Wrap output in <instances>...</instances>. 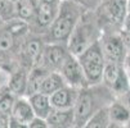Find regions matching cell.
I'll list each match as a JSON object with an SVG mask.
<instances>
[{
  "label": "cell",
  "mask_w": 130,
  "mask_h": 128,
  "mask_svg": "<svg viewBox=\"0 0 130 128\" xmlns=\"http://www.w3.org/2000/svg\"><path fill=\"white\" fill-rule=\"evenodd\" d=\"M28 101H30V105L34 110L35 117H39L43 119H45L48 117V114L53 109L50 105L49 95H45L43 92H35V94L30 95Z\"/></svg>",
  "instance_id": "5bb4252c"
},
{
  "label": "cell",
  "mask_w": 130,
  "mask_h": 128,
  "mask_svg": "<svg viewBox=\"0 0 130 128\" xmlns=\"http://www.w3.org/2000/svg\"><path fill=\"white\" fill-rule=\"evenodd\" d=\"M126 9L127 12H130V0H126Z\"/></svg>",
  "instance_id": "1f68e13d"
},
{
  "label": "cell",
  "mask_w": 130,
  "mask_h": 128,
  "mask_svg": "<svg viewBox=\"0 0 130 128\" xmlns=\"http://www.w3.org/2000/svg\"><path fill=\"white\" fill-rule=\"evenodd\" d=\"M124 69L127 74V78H129V82H130V55H126L125 57V60H124Z\"/></svg>",
  "instance_id": "83f0119b"
},
{
  "label": "cell",
  "mask_w": 130,
  "mask_h": 128,
  "mask_svg": "<svg viewBox=\"0 0 130 128\" xmlns=\"http://www.w3.org/2000/svg\"><path fill=\"white\" fill-rule=\"evenodd\" d=\"M34 117L35 114L28 100L22 97H18L14 100L9 115V123H15V124H10V127H28V123L32 120Z\"/></svg>",
  "instance_id": "ba28073f"
},
{
  "label": "cell",
  "mask_w": 130,
  "mask_h": 128,
  "mask_svg": "<svg viewBox=\"0 0 130 128\" xmlns=\"http://www.w3.org/2000/svg\"><path fill=\"white\" fill-rule=\"evenodd\" d=\"M73 2L85 8H95L101 3V0H73Z\"/></svg>",
  "instance_id": "484cf974"
},
{
  "label": "cell",
  "mask_w": 130,
  "mask_h": 128,
  "mask_svg": "<svg viewBox=\"0 0 130 128\" xmlns=\"http://www.w3.org/2000/svg\"><path fill=\"white\" fill-rule=\"evenodd\" d=\"M109 123H111V120H109V114H108V108L102 106L97 112L93 113V115L86 122L85 127H89V128H91V127L93 128H106V127L109 125Z\"/></svg>",
  "instance_id": "d6986e66"
},
{
  "label": "cell",
  "mask_w": 130,
  "mask_h": 128,
  "mask_svg": "<svg viewBox=\"0 0 130 128\" xmlns=\"http://www.w3.org/2000/svg\"><path fill=\"white\" fill-rule=\"evenodd\" d=\"M122 30H125V31H130V12H127L126 15H125V18H124Z\"/></svg>",
  "instance_id": "f1b7e54d"
},
{
  "label": "cell",
  "mask_w": 130,
  "mask_h": 128,
  "mask_svg": "<svg viewBox=\"0 0 130 128\" xmlns=\"http://www.w3.org/2000/svg\"><path fill=\"white\" fill-rule=\"evenodd\" d=\"M48 73H49V70L43 65L36 67L30 72V76H27V87H26V95L27 96H30L35 92H39L40 85Z\"/></svg>",
  "instance_id": "2e32d148"
},
{
  "label": "cell",
  "mask_w": 130,
  "mask_h": 128,
  "mask_svg": "<svg viewBox=\"0 0 130 128\" xmlns=\"http://www.w3.org/2000/svg\"><path fill=\"white\" fill-rule=\"evenodd\" d=\"M111 123H126L130 120V110L120 103H113L108 108Z\"/></svg>",
  "instance_id": "ffe728a7"
},
{
  "label": "cell",
  "mask_w": 130,
  "mask_h": 128,
  "mask_svg": "<svg viewBox=\"0 0 130 128\" xmlns=\"http://www.w3.org/2000/svg\"><path fill=\"white\" fill-rule=\"evenodd\" d=\"M27 87V73L25 70H18L9 77L8 90L14 96H22L26 94Z\"/></svg>",
  "instance_id": "e0dca14e"
},
{
  "label": "cell",
  "mask_w": 130,
  "mask_h": 128,
  "mask_svg": "<svg viewBox=\"0 0 130 128\" xmlns=\"http://www.w3.org/2000/svg\"><path fill=\"white\" fill-rule=\"evenodd\" d=\"M39 2H44V3H50V4H54V3H58V0H39Z\"/></svg>",
  "instance_id": "4dcf8cb0"
},
{
  "label": "cell",
  "mask_w": 130,
  "mask_h": 128,
  "mask_svg": "<svg viewBox=\"0 0 130 128\" xmlns=\"http://www.w3.org/2000/svg\"><path fill=\"white\" fill-rule=\"evenodd\" d=\"M48 127L64 128L73 125V109H52L45 118Z\"/></svg>",
  "instance_id": "4fadbf2b"
},
{
  "label": "cell",
  "mask_w": 130,
  "mask_h": 128,
  "mask_svg": "<svg viewBox=\"0 0 130 128\" xmlns=\"http://www.w3.org/2000/svg\"><path fill=\"white\" fill-rule=\"evenodd\" d=\"M36 7H38L36 0H17L15 2L17 18H20L22 21H26V22L31 21L35 17Z\"/></svg>",
  "instance_id": "ac0fdd59"
},
{
  "label": "cell",
  "mask_w": 130,
  "mask_h": 128,
  "mask_svg": "<svg viewBox=\"0 0 130 128\" xmlns=\"http://www.w3.org/2000/svg\"><path fill=\"white\" fill-rule=\"evenodd\" d=\"M120 37H121V40H122V42H124L126 50L130 51V31H125V30H122L121 33H120Z\"/></svg>",
  "instance_id": "4316f807"
},
{
  "label": "cell",
  "mask_w": 130,
  "mask_h": 128,
  "mask_svg": "<svg viewBox=\"0 0 130 128\" xmlns=\"http://www.w3.org/2000/svg\"><path fill=\"white\" fill-rule=\"evenodd\" d=\"M59 72L64 80V82L71 86V87H86L88 86V81L85 78V74L83 72V68L77 60V58L75 55H72L71 53L67 54V57L64 59V62L62 63Z\"/></svg>",
  "instance_id": "8992f818"
},
{
  "label": "cell",
  "mask_w": 130,
  "mask_h": 128,
  "mask_svg": "<svg viewBox=\"0 0 130 128\" xmlns=\"http://www.w3.org/2000/svg\"><path fill=\"white\" fill-rule=\"evenodd\" d=\"M67 54V49L57 42H52L50 45L44 46L40 57V59L43 60V67H45L46 69H59Z\"/></svg>",
  "instance_id": "9c48e42d"
},
{
  "label": "cell",
  "mask_w": 130,
  "mask_h": 128,
  "mask_svg": "<svg viewBox=\"0 0 130 128\" xmlns=\"http://www.w3.org/2000/svg\"><path fill=\"white\" fill-rule=\"evenodd\" d=\"M101 97H98L97 91H93L90 88L83 87L81 91L77 92L76 101L73 104V125L76 127H85L89 118L93 113L97 112L102 104L99 103Z\"/></svg>",
  "instance_id": "277c9868"
},
{
  "label": "cell",
  "mask_w": 130,
  "mask_h": 128,
  "mask_svg": "<svg viewBox=\"0 0 130 128\" xmlns=\"http://www.w3.org/2000/svg\"><path fill=\"white\" fill-rule=\"evenodd\" d=\"M10 2H13V3H15V2H17V0H10Z\"/></svg>",
  "instance_id": "d6a6232c"
},
{
  "label": "cell",
  "mask_w": 130,
  "mask_h": 128,
  "mask_svg": "<svg viewBox=\"0 0 130 128\" xmlns=\"http://www.w3.org/2000/svg\"><path fill=\"white\" fill-rule=\"evenodd\" d=\"M14 100L15 97L12 92H4L0 95V115H10Z\"/></svg>",
  "instance_id": "cb8c5ba5"
},
{
  "label": "cell",
  "mask_w": 130,
  "mask_h": 128,
  "mask_svg": "<svg viewBox=\"0 0 130 128\" xmlns=\"http://www.w3.org/2000/svg\"><path fill=\"white\" fill-rule=\"evenodd\" d=\"M81 14V5L75 3L73 0H62L58 7L57 15L49 26L48 40L50 42L67 41Z\"/></svg>",
  "instance_id": "6da1fadb"
},
{
  "label": "cell",
  "mask_w": 130,
  "mask_h": 128,
  "mask_svg": "<svg viewBox=\"0 0 130 128\" xmlns=\"http://www.w3.org/2000/svg\"><path fill=\"white\" fill-rule=\"evenodd\" d=\"M9 125V117L8 115H0V128H4Z\"/></svg>",
  "instance_id": "f546056e"
},
{
  "label": "cell",
  "mask_w": 130,
  "mask_h": 128,
  "mask_svg": "<svg viewBox=\"0 0 130 128\" xmlns=\"http://www.w3.org/2000/svg\"><path fill=\"white\" fill-rule=\"evenodd\" d=\"M103 15L109 23L115 26H122L124 18L127 13L126 0H101Z\"/></svg>",
  "instance_id": "30bf717a"
},
{
  "label": "cell",
  "mask_w": 130,
  "mask_h": 128,
  "mask_svg": "<svg viewBox=\"0 0 130 128\" xmlns=\"http://www.w3.org/2000/svg\"><path fill=\"white\" fill-rule=\"evenodd\" d=\"M17 18L15 3L10 0H0V21L10 22Z\"/></svg>",
  "instance_id": "7402d4cb"
},
{
  "label": "cell",
  "mask_w": 130,
  "mask_h": 128,
  "mask_svg": "<svg viewBox=\"0 0 130 128\" xmlns=\"http://www.w3.org/2000/svg\"><path fill=\"white\" fill-rule=\"evenodd\" d=\"M97 26L90 15L81 14L68 37V53L77 57L90 44L97 41Z\"/></svg>",
  "instance_id": "3957f363"
},
{
  "label": "cell",
  "mask_w": 130,
  "mask_h": 128,
  "mask_svg": "<svg viewBox=\"0 0 130 128\" xmlns=\"http://www.w3.org/2000/svg\"><path fill=\"white\" fill-rule=\"evenodd\" d=\"M15 40V35L8 28L0 30V51H8L13 47Z\"/></svg>",
  "instance_id": "603a6c76"
},
{
  "label": "cell",
  "mask_w": 130,
  "mask_h": 128,
  "mask_svg": "<svg viewBox=\"0 0 130 128\" xmlns=\"http://www.w3.org/2000/svg\"><path fill=\"white\" fill-rule=\"evenodd\" d=\"M43 49H44V45H43V41L41 40L32 39V40H30L26 44L23 51H25V55L27 57V59L35 63V62H38L40 59Z\"/></svg>",
  "instance_id": "44dd1931"
},
{
  "label": "cell",
  "mask_w": 130,
  "mask_h": 128,
  "mask_svg": "<svg viewBox=\"0 0 130 128\" xmlns=\"http://www.w3.org/2000/svg\"><path fill=\"white\" fill-rule=\"evenodd\" d=\"M79 91L75 87L71 86H63L58 88L57 91H54L53 94L49 95L50 105L54 109H70L73 108V104L76 101Z\"/></svg>",
  "instance_id": "8fae6325"
},
{
  "label": "cell",
  "mask_w": 130,
  "mask_h": 128,
  "mask_svg": "<svg viewBox=\"0 0 130 128\" xmlns=\"http://www.w3.org/2000/svg\"><path fill=\"white\" fill-rule=\"evenodd\" d=\"M101 47H102L106 62L124 64V60L126 57V47L120 37V35L119 36L116 35L106 36L103 41L101 42Z\"/></svg>",
  "instance_id": "52a82bcc"
},
{
  "label": "cell",
  "mask_w": 130,
  "mask_h": 128,
  "mask_svg": "<svg viewBox=\"0 0 130 128\" xmlns=\"http://www.w3.org/2000/svg\"><path fill=\"white\" fill-rule=\"evenodd\" d=\"M102 80L104 81L107 87H109L115 92L124 94L130 90L129 78H127V74H126L122 64L106 62Z\"/></svg>",
  "instance_id": "5b68a950"
},
{
  "label": "cell",
  "mask_w": 130,
  "mask_h": 128,
  "mask_svg": "<svg viewBox=\"0 0 130 128\" xmlns=\"http://www.w3.org/2000/svg\"><path fill=\"white\" fill-rule=\"evenodd\" d=\"M76 58L83 68L88 85H98L102 81L103 69L106 65V59L101 47V42L97 40L90 44Z\"/></svg>",
  "instance_id": "7a4b0ae2"
},
{
  "label": "cell",
  "mask_w": 130,
  "mask_h": 128,
  "mask_svg": "<svg viewBox=\"0 0 130 128\" xmlns=\"http://www.w3.org/2000/svg\"><path fill=\"white\" fill-rule=\"evenodd\" d=\"M58 3H44V2H39L38 7H36V13H35V23L41 28H49V26L52 24L53 19L57 15L58 12Z\"/></svg>",
  "instance_id": "7c38bea8"
},
{
  "label": "cell",
  "mask_w": 130,
  "mask_h": 128,
  "mask_svg": "<svg viewBox=\"0 0 130 128\" xmlns=\"http://www.w3.org/2000/svg\"><path fill=\"white\" fill-rule=\"evenodd\" d=\"M66 85L63 77L61 73H57V72H49L48 74L44 77L41 85H40V88H39V92H43L45 95H50L53 94L54 91H57L58 88L63 87Z\"/></svg>",
  "instance_id": "9a60e30c"
},
{
  "label": "cell",
  "mask_w": 130,
  "mask_h": 128,
  "mask_svg": "<svg viewBox=\"0 0 130 128\" xmlns=\"http://www.w3.org/2000/svg\"><path fill=\"white\" fill-rule=\"evenodd\" d=\"M28 127L31 128H38V127H41V128H46L48 124H46V120L43 119V118H39V117H34L32 120L28 123Z\"/></svg>",
  "instance_id": "d4e9b609"
}]
</instances>
